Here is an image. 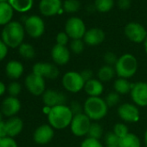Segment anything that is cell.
Here are the masks:
<instances>
[{
  "mask_svg": "<svg viewBox=\"0 0 147 147\" xmlns=\"http://www.w3.org/2000/svg\"><path fill=\"white\" fill-rule=\"evenodd\" d=\"M132 103L138 107H147V82H138L133 83L130 93Z\"/></svg>",
  "mask_w": 147,
  "mask_h": 147,
  "instance_id": "10",
  "label": "cell"
},
{
  "mask_svg": "<svg viewBox=\"0 0 147 147\" xmlns=\"http://www.w3.org/2000/svg\"><path fill=\"white\" fill-rule=\"evenodd\" d=\"M125 36L135 43L144 42L147 38V31L143 25L138 23H129L125 27Z\"/></svg>",
  "mask_w": 147,
  "mask_h": 147,
  "instance_id": "11",
  "label": "cell"
},
{
  "mask_svg": "<svg viewBox=\"0 0 147 147\" xmlns=\"http://www.w3.org/2000/svg\"><path fill=\"white\" fill-rule=\"evenodd\" d=\"M61 84L66 91L72 94H77L84 90L86 82L82 78L80 72L68 71L63 75Z\"/></svg>",
  "mask_w": 147,
  "mask_h": 147,
  "instance_id": "5",
  "label": "cell"
},
{
  "mask_svg": "<svg viewBox=\"0 0 147 147\" xmlns=\"http://www.w3.org/2000/svg\"><path fill=\"white\" fill-rule=\"evenodd\" d=\"M108 107L101 97H88L83 104L84 113L93 122H98L104 119L108 113Z\"/></svg>",
  "mask_w": 147,
  "mask_h": 147,
  "instance_id": "2",
  "label": "cell"
},
{
  "mask_svg": "<svg viewBox=\"0 0 147 147\" xmlns=\"http://www.w3.org/2000/svg\"><path fill=\"white\" fill-rule=\"evenodd\" d=\"M20 55L24 59H33L35 57L36 52L34 47L30 43H22L18 49Z\"/></svg>",
  "mask_w": 147,
  "mask_h": 147,
  "instance_id": "28",
  "label": "cell"
},
{
  "mask_svg": "<svg viewBox=\"0 0 147 147\" xmlns=\"http://www.w3.org/2000/svg\"><path fill=\"white\" fill-rule=\"evenodd\" d=\"M9 4L19 12H25L31 9L33 5V0H9Z\"/></svg>",
  "mask_w": 147,
  "mask_h": 147,
  "instance_id": "27",
  "label": "cell"
},
{
  "mask_svg": "<svg viewBox=\"0 0 147 147\" xmlns=\"http://www.w3.org/2000/svg\"><path fill=\"white\" fill-rule=\"evenodd\" d=\"M102 136H103V128L99 122H92L88 131V137L100 140L102 138Z\"/></svg>",
  "mask_w": 147,
  "mask_h": 147,
  "instance_id": "29",
  "label": "cell"
},
{
  "mask_svg": "<svg viewBox=\"0 0 147 147\" xmlns=\"http://www.w3.org/2000/svg\"><path fill=\"white\" fill-rule=\"evenodd\" d=\"M42 96L44 105L49 107H54L58 105H66L67 103V96L55 89H46Z\"/></svg>",
  "mask_w": 147,
  "mask_h": 147,
  "instance_id": "15",
  "label": "cell"
},
{
  "mask_svg": "<svg viewBox=\"0 0 147 147\" xmlns=\"http://www.w3.org/2000/svg\"><path fill=\"white\" fill-rule=\"evenodd\" d=\"M56 44L61 45V46H66L68 42H69V36L66 32H60L56 36Z\"/></svg>",
  "mask_w": 147,
  "mask_h": 147,
  "instance_id": "40",
  "label": "cell"
},
{
  "mask_svg": "<svg viewBox=\"0 0 147 147\" xmlns=\"http://www.w3.org/2000/svg\"><path fill=\"white\" fill-rule=\"evenodd\" d=\"M21 109V102L17 97H6L1 106V112L6 117H14Z\"/></svg>",
  "mask_w": 147,
  "mask_h": 147,
  "instance_id": "17",
  "label": "cell"
},
{
  "mask_svg": "<svg viewBox=\"0 0 147 147\" xmlns=\"http://www.w3.org/2000/svg\"><path fill=\"white\" fill-rule=\"evenodd\" d=\"M21 91H22V87H21L20 83H18L17 82H13L10 83L8 86V93H9L10 96L17 97L18 95L20 94Z\"/></svg>",
  "mask_w": 147,
  "mask_h": 147,
  "instance_id": "37",
  "label": "cell"
},
{
  "mask_svg": "<svg viewBox=\"0 0 147 147\" xmlns=\"http://www.w3.org/2000/svg\"><path fill=\"white\" fill-rule=\"evenodd\" d=\"M13 17V8L9 3H0V25H6L11 23Z\"/></svg>",
  "mask_w": 147,
  "mask_h": 147,
  "instance_id": "25",
  "label": "cell"
},
{
  "mask_svg": "<svg viewBox=\"0 0 147 147\" xmlns=\"http://www.w3.org/2000/svg\"><path fill=\"white\" fill-rule=\"evenodd\" d=\"M61 5V0H41L39 9L42 15L51 17L60 11Z\"/></svg>",
  "mask_w": 147,
  "mask_h": 147,
  "instance_id": "19",
  "label": "cell"
},
{
  "mask_svg": "<svg viewBox=\"0 0 147 147\" xmlns=\"http://www.w3.org/2000/svg\"><path fill=\"white\" fill-rule=\"evenodd\" d=\"M24 83L28 91L35 96L42 95L46 91L45 79L34 73H31L26 76Z\"/></svg>",
  "mask_w": 147,
  "mask_h": 147,
  "instance_id": "8",
  "label": "cell"
},
{
  "mask_svg": "<svg viewBox=\"0 0 147 147\" xmlns=\"http://www.w3.org/2000/svg\"><path fill=\"white\" fill-rule=\"evenodd\" d=\"M32 73L43 77L44 79L46 78L49 80H55L60 75L57 66L49 62H36L33 66Z\"/></svg>",
  "mask_w": 147,
  "mask_h": 147,
  "instance_id": "13",
  "label": "cell"
},
{
  "mask_svg": "<svg viewBox=\"0 0 147 147\" xmlns=\"http://www.w3.org/2000/svg\"><path fill=\"white\" fill-rule=\"evenodd\" d=\"M113 131L120 138L125 137L129 133V129L125 123H116L113 126Z\"/></svg>",
  "mask_w": 147,
  "mask_h": 147,
  "instance_id": "34",
  "label": "cell"
},
{
  "mask_svg": "<svg viewBox=\"0 0 147 147\" xmlns=\"http://www.w3.org/2000/svg\"><path fill=\"white\" fill-rule=\"evenodd\" d=\"M2 41L7 47L15 49L19 47L24 38V28L18 22H11L2 30Z\"/></svg>",
  "mask_w": 147,
  "mask_h": 147,
  "instance_id": "3",
  "label": "cell"
},
{
  "mask_svg": "<svg viewBox=\"0 0 147 147\" xmlns=\"http://www.w3.org/2000/svg\"><path fill=\"white\" fill-rule=\"evenodd\" d=\"M94 7L100 12H108L113 7V0H95Z\"/></svg>",
  "mask_w": 147,
  "mask_h": 147,
  "instance_id": "30",
  "label": "cell"
},
{
  "mask_svg": "<svg viewBox=\"0 0 147 147\" xmlns=\"http://www.w3.org/2000/svg\"><path fill=\"white\" fill-rule=\"evenodd\" d=\"M107 147H119V145H117V146H107Z\"/></svg>",
  "mask_w": 147,
  "mask_h": 147,
  "instance_id": "51",
  "label": "cell"
},
{
  "mask_svg": "<svg viewBox=\"0 0 147 147\" xmlns=\"http://www.w3.org/2000/svg\"><path fill=\"white\" fill-rule=\"evenodd\" d=\"M103 59H104V61L106 62V65H109V66H112V67H114L119 57L116 55L115 53L113 52H111V51H108L107 52L104 56H103Z\"/></svg>",
  "mask_w": 147,
  "mask_h": 147,
  "instance_id": "38",
  "label": "cell"
},
{
  "mask_svg": "<svg viewBox=\"0 0 147 147\" xmlns=\"http://www.w3.org/2000/svg\"><path fill=\"white\" fill-rule=\"evenodd\" d=\"M65 32L72 40L82 39L87 32V30L84 22L81 18L74 17L67 21L65 25Z\"/></svg>",
  "mask_w": 147,
  "mask_h": 147,
  "instance_id": "7",
  "label": "cell"
},
{
  "mask_svg": "<svg viewBox=\"0 0 147 147\" xmlns=\"http://www.w3.org/2000/svg\"><path fill=\"white\" fill-rule=\"evenodd\" d=\"M119 117L125 123H137L140 119L138 107L133 103H123L118 107Z\"/></svg>",
  "mask_w": 147,
  "mask_h": 147,
  "instance_id": "9",
  "label": "cell"
},
{
  "mask_svg": "<svg viewBox=\"0 0 147 147\" xmlns=\"http://www.w3.org/2000/svg\"><path fill=\"white\" fill-rule=\"evenodd\" d=\"M81 3L78 0H65L63 3V9L67 13H74L79 11Z\"/></svg>",
  "mask_w": 147,
  "mask_h": 147,
  "instance_id": "31",
  "label": "cell"
},
{
  "mask_svg": "<svg viewBox=\"0 0 147 147\" xmlns=\"http://www.w3.org/2000/svg\"><path fill=\"white\" fill-rule=\"evenodd\" d=\"M7 54H8L7 45L2 40H0V61L6 57Z\"/></svg>",
  "mask_w": 147,
  "mask_h": 147,
  "instance_id": "42",
  "label": "cell"
},
{
  "mask_svg": "<svg viewBox=\"0 0 147 147\" xmlns=\"http://www.w3.org/2000/svg\"><path fill=\"white\" fill-rule=\"evenodd\" d=\"M104 100L108 107H113L119 103L120 97H119V94H117L116 92H111L107 94Z\"/></svg>",
  "mask_w": 147,
  "mask_h": 147,
  "instance_id": "33",
  "label": "cell"
},
{
  "mask_svg": "<svg viewBox=\"0 0 147 147\" xmlns=\"http://www.w3.org/2000/svg\"><path fill=\"white\" fill-rule=\"evenodd\" d=\"M24 65L18 61H10L5 67L6 76L11 80L19 79L24 74Z\"/></svg>",
  "mask_w": 147,
  "mask_h": 147,
  "instance_id": "22",
  "label": "cell"
},
{
  "mask_svg": "<svg viewBox=\"0 0 147 147\" xmlns=\"http://www.w3.org/2000/svg\"><path fill=\"white\" fill-rule=\"evenodd\" d=\"M144 50H145V53L147 55V38L144 41Z\"/></svg>",
  "mask_w": 147,
  "mask_h": 147,
  "instance_id": "48",
  "label": "cell"
},
{
  "mask_svg": "<svg viewBox=\"0 0 147 147\" xmlns=\"http://www.w3.org/2000/svg\"><path fill=\"white\" fill-rule=\"evenodd\" d=\"M116 76V72L114 67L109 65H103L100 67L97 73V79L100 80L101 82H108L112 81Z\"/></svg>",
  "mask_w": 147,
  "mask_h": 147,
  "instance_id": "23",
  "label": "cell"
},
{
  "mask_svg": "<svg viewBox=\"0 0 147 147\" xmlns=\"http://www.w3.org/2000/svg\"><path fill=\"white\" fill-rule=\"evenodd\" d=\"M72 113L74 115H76V114H80L84 113L83 111V105H82L80 102L78 101H73L71 102V105L69 106Z\"/></svg>",
  "mask_w": 147,
  "mask_h": 147,
  "instance_id": "41",
  "label": "cell"
},
{
  "mask_svg": "<svg viewBox=\"0 0 147 147\" xmlns=\"http://www.w3.org/2000/svg\"><path fill=\"white\" fill-rule=\"evenodd\" d=\"M24 28L28 35L33 38H38L44 33L45 25L38 16H30L24 21Z\"/></svg>",
  "mask_w": 147,
  "mask_h": 147,
  "instance_id": "12",
  "label": "cell"
},
{
  "mask_svg": "<svg viewBox=\"0 0 147 147\" xmlns=\"http://www.w3.org/2000/svg\"><path fill=\"white\" fill-rule=\"evenodd\" d=\"M119 147H141V141L136 134L129 132L119 139Z\"/></svg>",
  "mask_w": 147,
  "mask_h": 147,
  "instance_id": "26",
  "label": "cell"
},
{
  "mask_svg": "<svg viewBox=\"0 0 147 147\" xmlns=\"http://www.w3.org/2000/svg\"><path fill=\"white\" fill-rule=\"evenodd\" d=\"M7 136L13 138L21 133L24 128V122L19 117H11L5 122Z\"/></svg>",
  "mask_w": 147,
  "mask_h": 147,
  "instance_id": "21",
  "label": "cell"
},
{
  "mask_svg": "<svg viewBox=\"0 0 147 147\" xmlns=\"http://www.w3.org/2000/svg\"><path fill=\"white\" fill-rule=\"evenodd\" d=\"M84 91L88 97H100L104 92V84L100 80L93 78L86 82Z\"/></svg>",
  "mask_w": 147,
  "mask_h": 147,
  "instance_id": "20",
  "label": "cell"
},
{
  "mask_svg": "<svg viewBox=\"0 0 147 147\" xmlns=\"http://www.w3.org/2000/svg\"><path fill=\"white\" fill-rule=\"evenodd\" d=\"M85 48V42L82 39H74L70 42V50L76 55L83 52Z\"/></svg>",
  "mask_w": 147,
  "mask_h": 147,
  "instance_id": "32",
  "label": "cell"
},
{
  "mask_svg": "<svg viewBox=\"0 0 147 147\" xmlns=\"http://www.w3.org/2000/svg\"><path fill=\"white\" fill-rule=\"evenodd\" d=\"M81 73V75L82 76V78L84 79V81L87 82L90 80H92L94 77H93V71L91 69H88V68H86V69H83Z\"/></svg>",
  "mask_w": 147,
  "mask_h": 147,
  "instance_id": "43",
  "label": "cell"
},
{
  "mask_svg": "<svg viewBox=\"0 0 147 147\" xmlns=\"http://www.w3.org/2000/svg\"><path fill=\"white\" fill-rule=\"evenodd\" d=\"M118 5L122 10H126L131 5V0H118Z\"/></svg>",
  "mask_w": 147,
  "mask_h": 147,
  "instance_id": "44",
  "label": "cell"
},
{
  "mask_svg": "<svg viewBox=\"0 0 147 147\" xmlns=\"http://www.w3.org/2000/svg\"><path fill=\"white\" fill-rule=\"evenodd\" d=\"M74 114L67 105H58L51 108L49 115V124L56 130H63L70 126Z\"/></svg>",
  "mask_w": 147,
  "mask_h": 147,
  "instance_id": "1",
  "label": "cell"
},
{
  "mask_svg": "<svg viewBox=\"0 0 147 147\" xmlns=\"http://www.w3.org/2000/svg\"><path fill=\"white\" fill-rule=\"evenodd\" d=\"M80 147H104V145L100 142V140L87 137L85 139L82 140Z\"/></svg>",
  "mask_w": 147,
  "mask_h": 147,
  "instance_id": "36",
  "label": "cell"
},
{
  "mask_svg": "<svg viewBox=\"0 0 147 147\" xmlns=\"http://www.w3.org/2000/svg\"><path fill=\"white\" fill-rule=\"evenodd\" d=\"M9 0H0V3H6Z\"/></svg>",
  "mask_w": 147,
  "mask_h": 147,
  "instance_id": "49",
  "label": "cell"
},
{
  "mask_svg": "<svg viewBox=\"0 0 147 147\" xmlns=\"http://www.w3.org/2000/svg\"><path fill=\"white\" fill-rule=\"evenodd\" d=\"M0 147H18L17 142L11 137L0 138Z\"/></svg>",
  "mask_w": 147,
  "mask_h": 147,
  "instance_id": "39",
  "label": "cell"
},
{
  "mask_svg": "<svg viewBox=\"0 0 147 147\" xmlns=\"http://www.w3.org/2000/svg\"><path fill=\"white\" fill-rule=\"evenodd\" d=\"M144 144H145V146L147 147V129L145 130V131H144Z\"/></svg>",
  "mask_w": 147,
  "mask_h": 147,
  "instance_id": "47",
  "label": "cell"
},
{
  "mask_svg": "<svg viewBox=\"0 0 147 147\" xmlns=\"http://www.w3.org/2000/svg\"><path fill=\"white\" fill-rule=\"evenodd\" d=\"M132 86H133V83H131L128 79L119 78V77L118 79L115 80L113 83L114 92H116L119 95L130 94L132 88Z\"/></svg>",
  "mask_w": 147,
  "mask_h": 147,
  "instance_id": "24",
  "label": "cell"
},
{
  "mask_svg": "<svg viewBox=\"0 0 147 147\" xmlns=\"http://www.w3.org/2000/svg\"><path fill=\"white\" fill-rule=\"evenodd\" d=\"M6 91V87L4 82H0V96H2Z\"/></svg>",
  "mask_w": 147,
  "mask_h": 147,
  "instance_id": "46",
  "label": "cell"
},
{
  "mask_svg": "<svg viewBox=\"0 0 147 147\" xmlns=\"http://www.w3.org/2000/svg\"><path fill=\"white\" fill-rule=\"evenodd\" d=\"M119 138L113 131H107L105 135V143L107 146H117L119 145Z\"/></svg>",
  "mask_w": 147,
  "mask_h": 147,
  "instance_id": "35",
  "label": "cell"
},
{
  "mask_svg": "<svg viewBox=\"0 0 147 147\" xmlns=\"http://www.w3.org/2000/svg\"><path fill=\"white\" fill-rule=\"evenodd\" d=\"M93 121L84 113L74 115L72 122L70 124V130L72 133L79 138L88 136L90 125Z\"/></svg>",
  "mask_w": 147,
  "mask_h": 147,
  "instance_id": "6",
  "label": "cell"
},
{
  "mask_svg": "<svg viewBox=\"0 0 147 147\" xmlns=\"http://www.w3.org/2000/svg\"><path fill=\"white\" fill-rule=\"evenodd\" d=\"M138 63L137 58L131 54H124L119 57L114 69L119 78L130 79L137 73Z\"/></svg>",
  "mask_w": 147,
  "mask_h": 147,
  "instance_id": "4",
  "label": "cell"
},
{
  "mask_svg": "<svg viewBox=\"0 0 147 147\" xmlns=\"http://www.w3.org/2000/svg\"><path fill=\"white\" fill-rule=\"evenodd\" d=\"M2 114H3V113H2L1 112H0V122L3 121V120H2Z\"/></svg>",
  "mask_w": 147,
  "mask_h": 147,
  "instance_id": "50",
  "label": "cell"
},
{
  "mask_svg": "<svg viewBox=\"0 0 147 147\" xmlns=\"http://www.w3.org/2000/svg\"><path fill=\"white\" fill-rule=\"evenodd\" d=\"M51 57L55 65L64 66L70 61V50L67 46L55 44L51 50Z\"/></svg>",
  "mask_w": 147,
  "mask_h": 147,
  "instance_id": "16",
  "label": "cell"
},
{
  "mask_svg": "<svg viewBox=\"0 0 147 147\" xmlns=\"http://www.w3.org/2000/svg\"><path fill=\"white\" fill-rule=\"evenodd\" d=\"M55 129L49 124H43L38 126L33 134V139L37 144H47L53 139Z\"/></svg>",
  "mask_w": 147,
  "mask_h": 147,
  "instance_id": "14",
  "label": "cell"
},
{
  "mask_svg": "<svg viewBox=\"0 0 147 147\" xmlns=\"http://www.w3.org/2000/svg\"><path fill=\"white\" fill-rule=\"evenodd\" d=\"M8 137L6 132V127H5V122L1 121L0 122V138H3Z\"/></svg>",
  "mask_w": 147,
  "mask_h": 147,
  "instance_id": "45",
  "label": "cell"
},
{
  "mask_svg": "<svg viewBox=\"0 0 147 147\" xmlns=\"http://www.w3.org/2000/svg\"><path fill=\"white\" fill-rule=\"evenodd\" d=\"M105 32L99 28H92L87 30L83 41L88 46H97L102 43L105 40Z\"/></svg>",
  "mask_w": 147,
  "mask_h": 147,
  "instance_id": "18",
  "label": "cell"
}]
</instances>
